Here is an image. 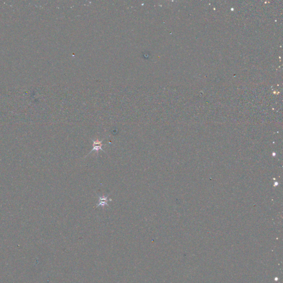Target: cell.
Returning a JSON list of instances; mask_svg holds the SVG:
<instances>
[{
  "label": "cell",
  "instance_id": "cell-1",
  "mask_svg": "<svg viewBox=\"0 0 283 283\" xmlns=\"http://www.w3.org/2000/svg\"><path fill=\"white\" fill-rule=\"evenodd\" d=\"M104 139H102V141H99V140H93V149L90 151V153H89V154H90L91 153L93 152V151H96L97 152V154H99V151L100 150H101L103 152H106L105 151H104L103 149L102 148V146L103 145H104L102 144V142L104 141Z\"/></svg>",
  "mask_w": 283,
  "mask_h": 283
},
{
  "label": "cell",
  "instance_id": "cell-2",
  "mask_svg": "<svg viewBox=\"0 0 283 283\" xmlns=\"http://www.w3.org/2000/svg\"><path fill=\"white\" fill-rule=\"evenodd\" d=\"M108 196V195H107L106 196H104L103 197L99 196V204H97L96 207H99V206H102V207H104L105 205H106L108 207L109 205L107 203V202H108V200H107Z\"/></svg>",
  "mask_w": 283,
  "mask_h": 283
}]
</instances>
